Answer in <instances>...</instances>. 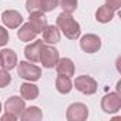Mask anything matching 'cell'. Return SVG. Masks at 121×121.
Instances as JSON below:
<instances>
[{"label": "cell", "mask_w": 121, "mask_h": 121, "mask_svg": "<svg viewBox=\"0 0 121 121\" xmlns=\"http://www.w3.org/2000/svg\"><path fill=\"white\" fill-rule=\"evenodd\" d=\"M80 47L86 53H95L101 47V39L95 34H84L80 40Z\"/></svg>", "instance_id": "obj_7"}, {"label": "cell", "mask_w": 121, "mask_h": 121, "mask_svg": "<svg viewBox=\"0 0 121 121\" xmlns=\"http://www.w3.org/2000/svg\"><path fill=\"white\" fill-rule=\"evenodd\" d=\"M56 70L58 74L61 76H67V77H71L74 76V63L71 61L70 58H58V61L56 63Z\"/></svg>", "instance_id": "obj_13"}, {"label": "cell", "mask_w": 121, "mask_h": 121, "mask_svg": "<svg viewBox=\"0 0 121 121\" xmlns=\"http://www.w3.org/2000/svg\"><path fill=\"white\" fill-rule=\"evenodd\" d=\"M40 2H41V0H27V2H26V10L29 13L41 12L40 10Z\"/></svg>", "instance_id": "obj_23"}, {"label": "cell", "mask_w": 121, "mask_h": 121, "mask_svg": "<svg viewBox=\"0 0 121 121\" xmlns=\"http://www.w3.org/2000/svg\"><path fill=\"white\" fill-rule=\"evenodd\" d=\"M74 86L80 93L87 94V95H91L97 91V83L90 76H78L74 81Z\"/></svg>", "instance_id": "obj_4"}, {"label": "cell", "mask_w": 121, "mask_h": 121, "mask_svg": "<svg viewBox=\"0 0 121 121\" xmlns=\"http://www.w3.org/2000/svg\"><path fill=\"white\" fill-rule=\"evenodd\" d=\"M57 6H58V0H41L40 2V10L43 13L53 12Z\"/></svg>", "instance_id": "obj_21"}, {"label": "cell", "mask_w": 121, "mask_h": 121, "mask_svg": "<svg viewBox=\"0 0 121 121\" xmlns=\"http://www.w3.org/2000/svg\"><path fill=\"white\" fill-rule=\"evenodd\" d=\"M0 111H2V103H0Z\"/></svg>", "instance_id": "obj_27"}, {"label": "cell", "mask_w": 121, "mask_h": 121, "mask_svg": "<svg viewBox=\"0 0 121 121\" xmlns=\"http://www.w3.org/2000/svg\"><path fill=\"white\" fill-rule=\"evenodd\" d=\"M41 37H43V43H48V44H56L60 41V30L57 26H46L41 31Z\"/></svg>", "instance_id": "obj_12"}, {"label": "cell", "mask_w": 121, "mask_h": 121, "mask_svg": "<svg viewBox=\"0 0 121 121\" xmlns=\"http://www.w3.org/2000/svg\"><path fill=\"white\" fill-rule=\"evenodd\" d=\"M4 111L6 112H10V114H13V115H16L17 118L22 115V112L24 111V108H26V105H24V98H20V97H17V95H13V97H10V98H7V101H6V104H4Z\"/></svg>", "instance_id": "obj_8"}, {"label": "cell", "mask_w": 121, "mask_h": 121, "mask_svg": "<svg viewBox=\"0 0 121 121\" xmlns=\"http://www.w3.org/2000/svg\"><path fill=\"white\" fill-rule=\"evenodd\" d=\"M114 13H115V12H114L111 7H108L107 4H104V6L98 7V10L95 12V19H97V22H100V23H108V22L112 20Z\"/></svg>", "instance_id": "obj_18"}, {"label": "cell", "mask_w": 121, "mask_h": 121, "mask_svg": "<svg viewBox=\"0 0 121 121\" xmlns=\"http://www.w3.org/2000/svg\"><path fill=\"white\" fill-rule=\"evenodd\" d=\"M105 4L115 12V10L121 9V0H105Z\"/></svg>", "instance_id": "obj_25"}, {"label": "cell", "mask_w": 121, "mask_h": 121, "mask_svg": "<svg viewBox=\"0 0 121 121\" xmlns=\"http://www.w3.org/2000/svg\"><path fill=\"white\" fill-rule=\"evenodd\" d=\"M17 64V54L10 48H3L0 51V67L4 70H12Z\"/></svg>", "instance_id": "obj_9"}, {"label": "cell", "mask_w": 121, "mask_h": 121, "mask_svg": "<svg viewBox=\"0 0 121 121\" xmlns=\"http://www.w3.org/2000/svg\"><path fill=\"white\" fill-rule=\"evenodd\" d=\"M29 23L33 26V29L36 30V33H41L43 29L47 26V19L46 16L43 14V12H33L30 13V17H29Z\"/></svg>", "instance_id": "obj_14"}, {"label": "cell", "mask_w": 121, "mask_h": 121, "mask_svg": "<svg viewBox=\"0 0 121 121\" xmlns=\"http://www.w3.org/2000/svg\"><path fill=\"white\" fill-rule=\"evenodd\" d=\"M20 94L24 100H36L39 97V87L31 83H23L20 86Z\"/></svg>", "instance_id": "obj_15"}, {"label": "cell", "mask_w": 121, "mask_h": 121, "mask_svg": "<svg viewBox=\"0 0 121 121\" xmlns=\"http://www.w3.org/2000/svg\"><path fill=\"white\" fill-rule=\"evenodd\" d=\"M56 88H57L58 93H61V94H69L71 91V88H73V83H71L70 77L60 74L56 78Z\"/></svg>", "instance_id": "obj_17"}, {"label": "cell", "mask_w": 121, "mask_h": 121, "mask_svg": "<svg viewBox=\"0 0 121 121\" xmlns=\"http://www.w3.org/2000/svg\"><path fill=\"white\" fill-rule=\"evenodd\" d=\"M44 46V43L41 40H34L33 43L27 44L26 48H24V56L27 60H30L31 63H36L39 61L40 58V53H41V47Z\"/></svg>", "instance_id": "obj_11"}, {"label": "cell", "mask_w": 121, "mask_h": 121, "mask_svg": "<svg viewBox=\"0 0 121 121\" xmlns=\"http://www.w3.org/2000/svg\"><path fill=\"white\" fill-rule=\"evenodd\" d=\"M58 4L61 6L64 13H73L77 9V0H58Z\"/></svg>", "instance_id": "obj_20"}, {"label": "cell", "mask_w": 121, "mask_h": 121, "mask_svg": "<svg viewBox=\"0 0 121 121\" xmlns=\"http://www.w3.org/2000/svg\"><path fill=\"white\" fill-rule=\"evenodd\" d=\"M57 27L58 30H61L64 33V36L70 40H76L80 37L81 29L80 24L73 19V16L70 13H60L57 16Z\"/></svg>", "instance_id": "obj_1"}, {"label": "cell", "mask_w": 121, "mask_h": 121, "mask_svg": "<svg viewBox=\"0 0 121 121\" xmlns=\"http://www.w3.org/2000/svg\"><path fill=\"white\" fill-rule=\"evenodd\" d=\"M20 118L23 121H40L43 118V112L39 107H30V108H24V111L22 112Z\"/></svg>", "instance_id": "obj_19"}, {"label": "cell", "mask_w": 121, "mask_h": 121, "mask_svg": "<svg viewBox=\"0 0 121 121\" xmlns=\"http://www.w3.org/2000/svg\"><path fill=\"white\" fill-rule=\"evenodd\" d=\"M12 81V76L9 74V70L4 69H0V88L7 87Z\"/></svg>", "instance_id": "obj_22"}, {"label": "cell", "mask_w": 121, "mask_h": 121, "mask_svg": "<svg viewBox=\"0 0 121 121\" xmlns=\"http://www.w3.org/2000/svg\"><path fill=\"white\" fill-rule=\"evenodd\" d=\"M0 19L3 20L4 26H7L9 29H17L23 23L22 14L19 12H16V10H6V12H3V14H2Z\"/></svg>", "instance_id": "obj_10"}, {"label": "cell", "mask_w": 121, "mask_h": 121, "mask_svg": "<svg viewBox=\"0 0 121 121\" xmlns=\"http://www.w3.org/2000/svg\"><path fill=\"white\" fill-rule=\"evenodd\" d=\"M101 108L107 114L117 112L121 108V97H120V94L118 93H110V94L104 95L103 100H101Z\"/></svg>", "instance_id": "obj_5"}, {"label": "cell", "mask_w": 121, "mask_h": 121, "mask_svg": "<svg viewBox=\"0 0 121 121\" xmlns=\"http://www.w3.org/2000/svg\"><path fill=\"white\" fill-rule=\"evenodd\" d=\"M17 74L19 77L27 81H37L41 77V69L34 64H30L29 61H20L17 67Z\"/></svg>", "instance_id": "obj_2"}, {"label": "cell", "mask_w": 121, "mask_h": 121, "mask_svg": "<svg viewBox=\"0 0 121 121\" xmlns=\"http://www.w3.org/2000/svg\"><path fill=\"white\" fill-rule=\"evenodd\" d=\"M7 41H9V31H7L4 27L0 26V47L6 46Z\"/></svg>", "instance_id": "obj_24"}, {"label": "cell", "mask_w": 121, "mask_h": 121, "mask_svg": "<svg viewBox=\"0 0 121 121\" xmlns=\"http://www.w3.org/2000/svg\"><path fill=\"white\" fill-rule=\"evenodd\" d=\"M66 115L69 121H84L88 117V108L83 103H74L67 108Z\"/></svg>", "instance_id": "obj_6"}, {"label": "cell", "mask_w": 121, "mask_h": 121, "mask_svg": "<svg viewBox=\"0 0 121 121\" xmlns=\"http://www.w3.org/2000/svg\"><path fill=\"white\" fill-rule=\"evenodd\" d=\"M36 36H37V33H36V30L33 29V26L30 23L23 24L17 31V37L22 41H33L36 39Z\"/></svg>", "instance_id": "obj_16"}, {"label": "cell", "mask_w": 121, "mask_h": 121, "mask_svg": "<svg viewBox=\"0 0 121 121\" xmlns=\"http://www.w3.org/2000/svg\"><path fill=\"white\" fill-rule=\"evenodd\" d=\"M58 51L57 48L51 47V46H43L41 47V53H40V58L39 61L41 63L43 67L46 69H53L56 66V63L58 61Z\"/></svg>", "instance_id": "obj_3"}, {"label": "cell", "mask_w": 121, "mask_h": 121, "mask_svg": "<svg viewBox=\"0 0 121 121\" xmlns=\"http://www.w3.org/2000/svg\"><path fill=\"white\" fill-rule=\"evenodd\" d=\"M14 120H17V117L10 114V112H4L2 115V121H14Z\"/></svg>", "instance_id": "obj_26"}]
</instances>
